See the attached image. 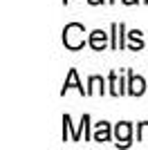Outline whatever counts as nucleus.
<instances>
[{"instance_id": "11", "label": "nucleus", "mask_w": 148, "mask_h": 150, "mask_svg": "<svg viewBox=\"0 0 148 150\" xmlns=\"http://www.w3.org/2000/svg\"><path fill=\"white\" fill-rule=\"evenodd\" d=\"M137 137H139V141H148V121H144L137 128Z\"/></svg>"}, {"instance_id": "10", "label": "nucleus", "mask_w": 148, "mask_h": 150, "mask_svg": "<svg viewBox=\"0 0 148 150\" xmlns=\"http://www.w3.org/2000/svg\"><path fill=\"white\" fill-rule=\"evenodd\" d=\"M128 36H130V40H132V45H130V50H142V47H144V40H142V31H130V34H128Z\"/></svg>"}, {"instance_id": "4", "label": "nucleus", "mask_w": 148, "mask_h": 150, "mask_svg": "<svg viewBox=\"0 0 148 150\" xmlns=\"http://www.w3.org/2000/svg\"><path fill=\"white\" fill-rule=\"evenodd\" d=\"M70 88H76L81 94H88V90H83V85L79 83V74H76V69H70L68 79H65V83H63V92H61V94H65Z\"/></svg>"}, {"instance_id": "12", "label": "nucleus", "mask_w": 148, "mask_h": 150, "mask_svg": "<svg viewBox=\"0 0 148 150\" xmlns=\"http://www.w3.org/2000/svg\"><path fill=\"white\" fill-rule=\"evenodd\" d=\"M123 5H137V0H123Z\"/></svg>"}, {"instance_id": "5", "label": "nucleus", "mask_w": 148, "mask_h": 150, "mask_svg": "<svg viewBox=\"0 0 148 150\" xmlns=\"http://www.w3.org/2000/svg\"><path fill=\"white\" fill-rule=\"evenodd\" d=\"M130 76V83H128V92L132 96H142L144 90H146V81H144L142 76H135V74H128Z\"/></svg>"}, {"instance_id": "16", "label": "nucleus", "mask_w": 148, "mask_h": 150, "mask_svg": "<svg viewBox=\"0 0 148 150\" xmlns=\"http://www.w3.org/2000/svg\"><path fill=\"white\" fill-rule=\"evenodd\" d=\"M146 2H148V0H146Z\"/></svg>"}, {"instance_id": "7", "label": "nucleus", "mask_w": 148, "mask_h": 150, "mask_svg": "<svg viewBox=\"0 0 148 150\" xmlns=\"http://www.w3.org/2000/svg\"><path fill=\"white\" fill-rule=\"evenodd\" d=\"M123 29H126V27H123V23H115V25H112V50H121L123 47Z\"/></svg>"}, {"instance_id": "9", "label": "nucleus", "mask_w": 148, "mask_h": 150, "mask_svg": "<svg viewBox=\"0 0 148 150\" xmlns=\"http://www.w3.org/2000/svg\"><path fill=\"white\" fill-rule=\"evenodd\" d=\"M110 92L115 94V96L123 94V88H121V79H117V74H115V72H110Z\"/></svg>"}, {"instance_id": "6", "label": "nucleus", "mask_w": 148, "mask_h": 150, "mask_svg": "<svg viewBox=\"0 0 148 150\" xmlns=\"http://www.w3.org/2000/svg\"><path fill=\"white\" fill-rule=\"evenodd\" d=\"M94 141H99V144H103V141H110V123H105V121H101V123H97V130H94Z\"/></svg>"}, {"instance_id": "1", "label": "nucleus", "mask_w": 148, "mask_h": 150, "mask_svg": "<svg viewBox=\"0 0 148 150\" xmlns=\"http://www.w3.org/2000/svg\"><path fill=\"white\" fill-rule=\"evenodd\" d=\"M83 34H85V27H83V25H79V23H70V25L63 29V43H65V47L72 50V52L81 50V47L85 45Z\"/></svg>"}, {"instance_id": "3", "label": "nucleus", "mask_w": 148, "mask_h": 150, "mask_svg": "<svg viewBox=\"0 0 148 150\" xmlns=\"http://www.w3.org/2000/svg\"><path fill=\"white\" fill-rule=\"evenodd\" d=\"M130 132H132V128H130L128 121H123V123H117V128H115V134H117V146H128L130 144Z\"/></svg>"}, {"instance_id": "2", "label": "nucleus", "mask_w": 148, "mask_h": 150, "mask_svg": "<svg viewBox=\"0 0 148 150\" xmlns=\"http://www.w3.org/2000/svg\"><path fill=\"white\" fill-rule=\"evenodd\" d=\"M105 45H108V34L101 31V29H94L92 34H90V47L97 50V52H103Z\"/></svg>"}, {"instance_id": "15", "label": "nucleus", "mask_w": 148, "mask_h": 150, "mask_svg": "<svg viewBox=\"0 0 148 150\" xmlns=\"http://www.w3.org/2000/svg\"><path fill=\"white\" fill-rule=\"evenodd\" d=\"M110 2H115V0H110Z\"/></svg>"}, {"instance_id": "13", "label": "nucleus", "mask_w": 148, "mask_h": 150, "mask_svg": "<svg viewBox=\"0 0 148 150\" xmlns=\"http://www.w3.org/2000/svg\"><path fill=\"white\" fill-rule=\"evenodd\" d=\"M88 2H90V5H101L103 0H88Z\"/></svg>"}, {"instance_id": "14", "label": "nucleus", "mask_w": 148, "mask_h": 150, "mask_svg": "<svg viewBox=\"0 0 148 150\" xmlns=\"http://www.w3.org/2000/svg\"><path fill=\"white\" fill-rule=\"evenodd\" d=\"M63 2H68V0H63Z\"/></svg>"}, {"instance_id": "8", "label": "nucleus", "mask_w": 148, "mask_h": 150, "mask_svg": "<svg viewBox=\"0 0 148 150\" xmlns=\"http://www.w3.org/2000/svg\"><path fill=\"white\" fill-rule=\"evenodd\" d=\"M88 94H103V79L101 76H92L90 79V90Z\"/></svg>"}]
</instances>
